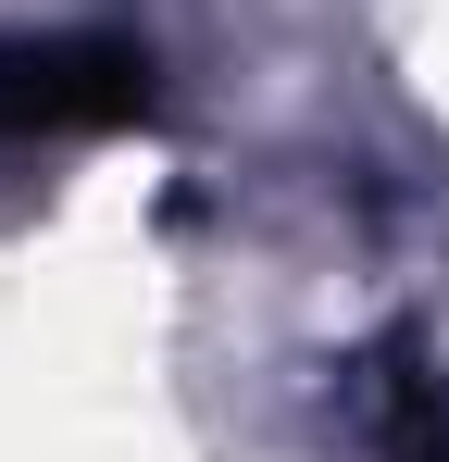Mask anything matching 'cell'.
<instances>
[{"label": "cell", "instance_id": "6da1fadb", "mask_svg": "<svg viewBox=\"0 0 449 462\" xmlns=\"http://www.w3.org/2000/svg\"><path fill=\"white\" fill-rule=\"evenodd\" d=\"M412 462H449V412L425 425V400H412Z\"/></svg>", "mask_w": 449, "mask_h": 462}]
</instances>
